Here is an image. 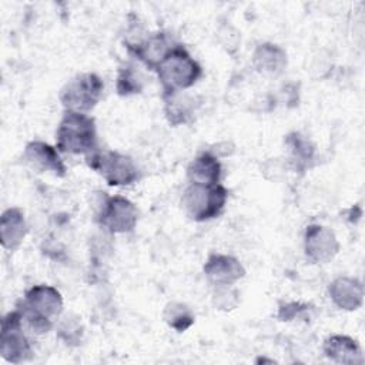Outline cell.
<instances>
[{"mask_svg": "<svg viewBox=\"0 0 365 365\" xmlns=\"http://www.w3.org/2000/svg\"><path fill=\"white\" fill-rule=\"evenodd\" d=\"M63 297L60 291L47 284L33 285L24 292L23 299L17 304L23 322L34 334H47L63 312Z\"/></svg>", "mask_w": 365, "mask_h": 365, "instance_id": "obj_1", "label": "cell"}, {"mask_svg": "<svg viewBox=\"0 0 365 365\" xmlns=\"http://www.w3.org/2000/svg\"><path fill=\"white\" fill-rule=\"evenodd\" d=\"M322 352L328 359L336 364L359 365L364 362L359 344L348 335H329L322 344Z\"/></svg>", "mask_w": 365, "mask_h": 365, "instance_id": "obj_15", "label": "cell"}, {"mask_svg": "<svg viewBox=\"0 0 365 365\" xmlns=\"http://www.w3.org/2000/svg\"><path fill=\"white\" fill-rule=\"evenodd\" d=\"M29 225L24 212L19 207H10L0 217V242L3 250L16 251L24 241Z\"/></svg>", "mask_w": 365, "mask_h": 365, "instance_id": "obj_14", "label": "cell"}, {"mask_svg": "<svg viewBox=\"0 0 365 365\" xmlns=\"http://www.w3.org/2000/svg\"><path fill=\"white\" fill-rule=\"evenodd\" d=\"M228 200V190L222 184H188L182 192L181 204L188 218L197 222L214 220L221 215Z\"/></svg>", "mask_w": 365, "mask_h": 365, "instance_id": "obj_4", "label": "cell"}, {"mask_svg": "<svg viewBox=\"0 0 365 365\" xmlns=\"http://www.w3.org/2000/svg\"><path fill=\"white\" fill-rule=\"evenodd\" d=\"M21 312L16 308L7 312L1 319L0 328V354L10 364H21L33 355L30 339L23 329Z\"/></svg>", "mask_w": 365, "mask_h": 365, "instance_id": "obj_8", "label": "cell"}, {"mask_svg": "<svg viewBox=\"0 0 365 365\" xmlns=\"http://www.w3.org/2000/svg\"><path fill=\"white\" fill-rule=\"evenodd\" d=\"M212 304L217 309L231 311L238 304V291L232 288V285L215 287V291L212 294Z\"/></svg>", "mask_w": 365, "mask_h": 365, "instance_id": "obj_23", "label": "cell"}, {"mask_svg": "<svg viewBox=\"0 0 365 365\" xmlns=\"http://www.w3.org/2000/svg\"><path fill=\"white\" fill-rule=\"evenodd\" d=\"M164 100V113L170 124L180 125L190 121L192 114V107L190 106L191 101L182 98L181 93L163 97Z\"/></svg>", "mask_w": 365, "mask_h": 365, "instance_id": "obj_21", "label": "cell"}, {"mask_svg": "<svg viewBox=\"0 0 365 365\" xmlns=\"http://www.w3.org/2000/svg\"><path fill=\"white\" fill-rule=\"evenodd\" d=\"M155 73L163 88V97H168L192 87L202 76V68L182 44L175 43Z\"/></svg>", "mask_w": 365, "mask_h": 365, "instance_id": "obj_3", "label": "cell"}, {"mask_svg": "<svg viewBox=\"0 0 365 365\" xmlns=\"http://www.w3.org/2000/svg\"><path fill=\"white\" fill-rule=\"evenodd\" d=\"M57 335L66 345L77 346L81 344L83 339V325L77 317L67 315L60 321Z\"/></svg>", "mask_w": 365, "mask_h": 365, "instance_id": "obj_22", "label": "cell"}, {"mask_svg": "<svg viewBox=\"0 0 365 365\" xmlns=\"http://www.w3.org/2000/svg\"><path fill=\"white\" fill-rule=\"evenodd\" d=\"M309 309L308 304H302V302H287L284 305L279 307L278 309V319L279 321H292L295 318H299L304 312H307Z\"/></svg>", "mask_w": 365, "mask_h": 365, "instance_id": "obj_24", "label": "cell"}, {"mask_svg": "<svg viewBox=\"0 0 365 365\" xmlns=\"http://www.w3.org/2000/svg\"><path fill=\"white\" fill-rule=\"evenodd\" d=\"M96 221L110 234H127L134 231L138 222V210L123 195H104Z\"/></svg>", "mask_w": 365, "mask_h": 365, "instance_id": "obj_7", "label": "cell"}, {"mask_svg": "<svg viewBox=\"0 0 365 365\" xmlns=\"http://www.w3.org/2000/svg\"><path fill=\"white\" fill-rule=\"evenodd\" d=\"M86 164L104 178L111 187L131 185L141 177L135 161L123 153L111 150H96L86 155Z\"/></svg>", "mask_w": 365, "mask_h": 365, "instance_id": "obj_5", "label": "cell"}, {"mask_svg": "<svg viewBox=\"0 0 365 365\" xmlns=\"http://www.w3.org/2000/svg\"><path fill=\"white\" fill-rule=\"evenodd\" d=\"M23 160L38 173H50L56 177H64L67 174V167L57 147L44 141H29L23 151Z\"/></svg>", "mask_w": 365, "mask_h": 365, "instance_id": "obj_10", "label": "cell"}, {"mask_svg": "<svg viewBox=\"0 0 365 365\" xmlns=\"http://www.w3.org/2000/svg\"><path fill=\"white\" fill-rule=\"evenodd\" d=\"M164 322L177 332L187 331L195 321L191 308L182 302H168L163 309Z\"/></svg>", "mask_w": 365, "mask_h": 365, "instance_id": "obj_19", "label": "cell"}, {"mask_svg": "<svg viewBox=\"0 0 365 365\" xmlns=\"http://www.w3.org/2000/svg\"><path fill=\"white\" fill-rule=\"evenodd\" d=\"M174 46L175 43L171 41L167 33L155 31L148 34L138 46L130 48L128 53L140 60L148 70L155 71Z\"/></svg>", "mask_w": 365, "mask_h": 365, "instance_id": "obj_12", "label": "cell"}, {"mask_svg": "<svg viewBox=\"0 0 365 365\" xmlns=\"http://www.w3.org/2000/svg\"><path fill=\"white\" fill-rule=\"evenodd\" d=\"M204 275L215 287L234 285L237 281L245 277V268L232 255L212 252L204 262Z\"/></svg>", "mask_w": 365, "mask_h": 365, "instance_id": "obj_11", "label": "cell"}, {"mask_svg": "<svg viewBox=\"0 0 365 365\" xmlns=\"http://www.w3.org/2000/svg\"><path fill=\"white\" fill-rule=\"evenodd\" d=\"M56 147L60 153L84 157L98 150L96 120L86 113L66 110L56 130Z\"/></svg>", "mask_w": 365, "mask_h": 365, "instance_id": "obj_2", "label": "cell"}, {"mask_svg": "<svg viewBox=\"0 0 365 365\" xmlns=\"http://www.w3.org/2000/svg\"><path fill=\"white\" fill-rule=\"evenodd\" d=\"M285 145L289 151L291 167L297 171L307 170L315 155L314 144L301 133L294 131L285 137Z\"/></svg>", "mask_w": 365, "mask_h": 365, "instance_id": "obj_18", "label": "cell"}, {"mask_svg": "<svg viewBox=\"0 0 365 365\" xmlns=\"http://www.w3.org/2000/svg\"><path fill=\"white\" fill-rule=\"evenodd\" d=\"M285 50L274 43H259L252 53V67L264 76H278L287 67Z\"/></svg>", "mask_w": 365, "mask_h": 365, "instance_id": "obj_16", "label": "cell"}, {"mask_svg": "<svg viewBox=\"0 0 365 365\" xmlns=\"http://www.w3.org/2000/svg\"><path fill=\"white\" fill-rule=\"evenodd\" d=\"M328 295L334 305L342 311H355L364 302V285L354 277H338L328 287Z\"/></svg>", "mask_w": 365, "mask_h": 365, "instance_id": "obj_13", "label": "cell"}, {"mask_svg": "<svg viewBox=\"0 0 365 365\" xmlns=\"http://www.w3.org/2000/svg\"><path fill=\"white\" fill-rule=\"evenodd\" d=\"M144 83L140 73L133 64H124L118 68L115 78V90L121 97H130L143 91Z\"/></svg>", "mask_w": 365, "mask_h": 365, "instance_id": "obj_20", "label": "cell"}, {"mask_svg": "<svg viewBox=\"0 0 365 365\" xmlns=\"http://www.w3.org/2000/svg\"><path fill=\"white\" fill-rule=\"evenodd\" d=\"M222 175V167L218 157L205 151L197 155L187 167V178L190 184H201V185H212L218 184Z\"/></svg>", "mask_w": 365, "mask_h": 365, "instance_id": "obj_17", "label": "cell"}, {"mask_svg": "<svg viewBox=\"0 0 365 365\" xmlns=\"http://www.w3.org/2000/svg\"><path fill=\"white\" fill-rule=\"evenodd\" d=\"M103 90L104 83L98 74L81 73L63 86L58 98L66 110L87 114L98 104Z\"/></svg>", "mask_w": 365, "mask_h": 365, "instance_id": "obj_6", "label": "cell"}, {"mask_svg": "<svg viewBox=\"0 0 365 365\" xmlns=\"http://www.w3.org/2000/svg\"><path fill=\"white\" fill-rule=\"evenodd\" d=\"M341 245L329 228L309 224L304 231V254L311 264H327L335 258Z\"/></svg>", "mask_w": 365, "mask_h": 365, "instance_id": "obj_9", "label": "cell"}]
</instances>
